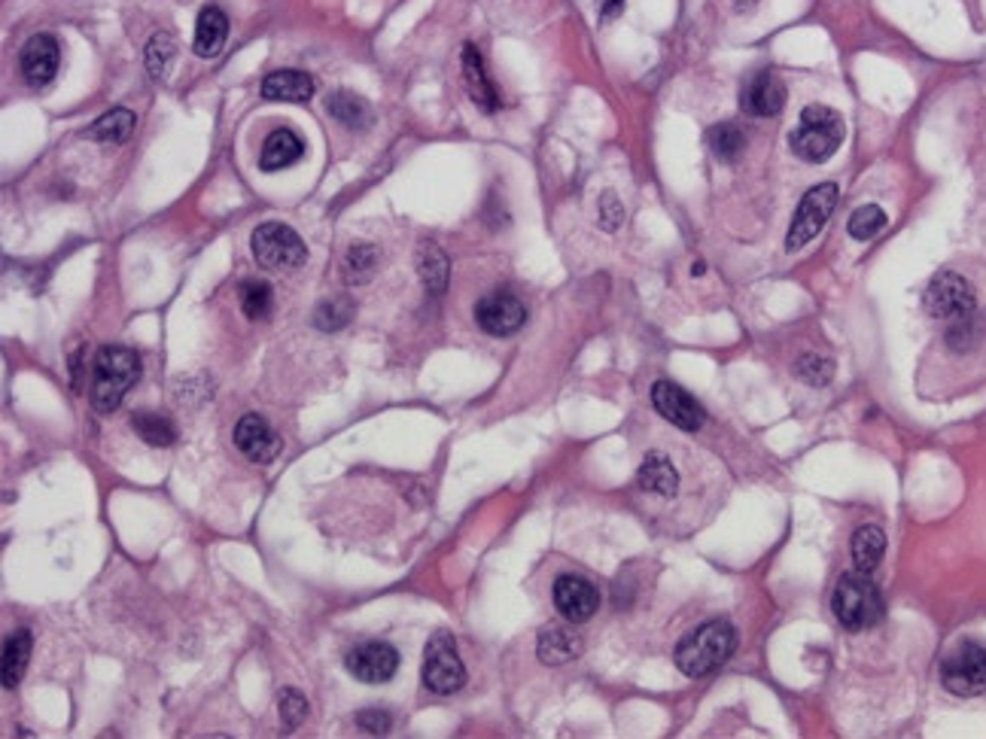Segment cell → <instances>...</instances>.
I'll return each mask as SVG.
<instances>
[{"label":"cell","instance_id":"1f68e13d","mask_svg":"<svg viewBox=\"0 0 986 739\" xmlns=\"http://www.w3.org/2000/svg\"><path fill=\"white\" fill-rule=\"evenodd\" d=\"M241 311L247 313L251 320H266L271 313V305H275V296H271V286L266 281H247L241 283Z\"/></svg>","mask_w":986,"mask_h":739},{"label":"cell","instance_id":"5b68a950","mask_svg":"<svg viewBox=\"0 0 986 739\" xmlns=\"http://www.w3.org/2000/svg\"><path fill=\"white\" fill-rule=\"evenodd\" d=\"M251 250L256 262L268 271H293L308 262V247L283 222H263L251 237Z\"/></svg>","mask_w":986,"mask_h":739},{"label":"cell","instance_id":"83f0119b","mask_svg":"<svg viewBox=\"0 0 986 739\" xmlns=\"http://www.w3.org/2000/svg\"><path fill=\"white\" fill-rule=\"evenodd\" d=\"M375 271H378V247L375 244H354L351 250L344 253L341 281L348 286H363L375 278Z\"/></svg>","mask_w":986,"mask_h":739},{"label":"cell","instance_id":"8992f818","mask_svg":"<svg viewBox=\"0 0 986 739\" xmlns=\"http://www.w3.org/2000/svg\"><path fill=\"white\" fill-rule=\"evenodd\" d=\"M421 679L427 685V691L439 697L457 694L466 685V666H463L460 654H457L451 633H436L429 639L427 651H424Z\"/></svg>","mask_w":986,"mask_h":739},{"label":"cell","instance_id":"6da1fadb","mask_svg":"<svg viewBox=\"0 0 986 739\" xmlns=\"http://www.w3.org/2000/svg\"><path fill=\"white\" fill-rule=\"evenodd\" d=\"M737 649V630L728 621H707L679 639L673 661L679 673L689 679H701L716 673L731 661Z\"/></svg>","mask_w":986,"mask_h":739},{"label":"cell","instance_id":"484cf974","mask_svg":"<svg viewBox=\"0 0 986 739\" xmlns=\"http://www.w3.org/2000/svg\"><path fill=\"white\" fill-rule=\"evenodd\" d=\"M326 110H329V116L336 119L339 125L351 128V132H363V128H368V122H372V107L360 95H351V91H336L326 101Z\"/></svg>","mask_w":986,"mask_h":739},{"label":"cell","instance_id":"44dd1931","mask_svg":"<svg viewBox=\"0 0 986 739\" xmlns=\"http://www.w3.org/2000/svg\"><path fill=\"white\" fill-rule=\"evenodd\" d=\"M636 481H640V488L655 493V496H664V500L677 496L679 490L677 466L664 457V454H648L643 459V466H640V472H636Z\"/></svg>","mask_w":986,"mask_h":739},{"label":"cell","instance_id":"d6986e66","mask_svg":"<svg viewBox=\"0 0 986 739\" xmlns=\"http://www.w3.org/2000/svg\"><path fill=\"white\" fill-rule=\"evenodd\" d=\"M314 95V79L305 71H275L263 79V98L283 104H305Z\"/></svg>","mask_w":986,"mask_h":739},{"label":"cell","instance_id":"52a82bcc","mask_svg":"<svg viewBox=\"0 0 986 739\" xmlns=\"http://www.w3.org/2000/svg\"><path fill=\"white\" fill-rule=\"evenodd\" d=\"M835 208H838V186H835V183L813 186V189L801 198L795 217H792L789 237H786V250L795 253L801 250L804 244H810L813 237L823 232L825 222L831 220Z\"/></svg>","mask_w":986,"mask_h":739},{"label":"cell","instance_id":"7a4b0ae2","mask_svg":"<svg viewBox=\"0 0 986 739\" xmlns=\"http://www.w3.org/2000/svg\"><path fill=\"white\" fill-rule=\"evenodd\" d=\"M141 381V356L132 347L107 344L95 354L92 366V405L101 415H113L125 393Z\"/></svg>","mask_w":986,"mask_h":739},{"label":"cell","instance_id":"4dcf8cb0","mask_svg":"<svg viewBox=\"0 0 986 739\" xmlns=\"http://www.w3.org/2000/svg\"><path fill=\"white\" fill-rule=\"evenodd\" d=\"M174 56H178V44H174V37H171V34H165V30L153 34L147 44V56H144V59H147L149 76H153V79H162V76L168 74V67H171Z\"/></svg>","mask_w":986,"mask_h":739},{"label":"cell","instance_id":"cb8c5ba5","mask_svg":"<svg viewBox=\"0 0 986 739\" xmlns=\"http://www.w3.org/2000/svg\"><path fill=\"white\" fill-rule=\"evenodd\" d=\"M850 554H853V566L855 572H865L871 576L880 561H884L886 554V535L880 527H874V524H865V527H859L853 535V545H850Z\"/></svg>","mask_w":986,"mask_h":739},{"label":"cell","instance_id":"74e56055","mask_svg":"<svg viewBox=\"0 0 986 739\" xmlns=\"http://www.w3.org/2000/svg\"><path fill=\"white\" fill-rule=\"evenodd\" d=\"M621 222H624V205L619 201L616 193L600 195V229L604 232H619Z\"/></svg>","mask_w":986,"mask_h":739},{"label":"cell","instance_id":"8fae6325","mask_svg":"<svg viewBox=\"0 0 986 739\" xmlns=\"http://www.w3.org/2000/svg\"><path fill=\"white\" fill-rule=\"evenodd\" d=\"M652 405H655V411L667 423H673L677 429H685V432H697V429L704 427V420H707L704 405L694 399L692 393H685L682 386L673 384V381H658V384L652 386Z\"/></svg>","mask_w":986,"mask_h":739},{"label":"cell","instance_id":"d6a6232c","mask_svg":"<svg viewBox=\"0 0 986 739\" xmlns=\"http://www.w3.org/2000/svg\"><path fill=\"white\" fill-rule=\"evenodd\" d=\"M981 335H984V320H981L977 311H974L969 313V317H959V320L950 323V329H947V344H950L953 350H969V347H974V344L981 341Z\"/></svg>","mask_w":986,"mask_h":739},{"label":"cell","instance_id":"603a6c76","mask_svg":"<svg viewBox=\"0 0 986 739\" xmlns=\"http://www.w3.org/2000/svg\"><path fill=\"white\" fill-rule=\"evenodd\" d=\"M417 274H421V283L427 286V293L433 296H442L448 290V278H451V262L439 244L433 241H424L417 247Z\"/></svg>","mask_w":986,"mask_h":739},{"label":"cell","instance_id":"3957f363","mask_svg":"<svg viewBox=\"0 0 986 739\" xmlns=\"http://www.w3.org/2000/svg\"><path fill=\"white\" fill-rule=\"evenodd\" d=\"M843 134H847V128H843V119H840L838 110L825 104H810L804 107L795 132L789 134V147L801 162L823 164L838 152L840 144H843Z\"/></svg>","mask_w":986,"mask_h":739},{"label":"cell","instance_id":"f35d334b","mask_svg":"<svg viewBox=\"0 0 986 739\" xmlns=\"http://www.w3.org/2000/svg\"><path fill=\"white\" fill-rule=\"evenodd\" d=\"M356 727L366 730V734H387L393 727V718L381 710H366L356 715Z\"/></svg>","mask_w":986,"mask_h":739},{"label":"cell","instance_id":"9c48e42d","mask_svg":"<svg viewBox=\"0 0 986 739\" xmlns=\"http://www.w3.org/2000/svg\"><path fill=\"white\" fill-rule=\"evenodd\" d=\"M941 681L950 694L981 697L986 694V649L977 642H962L950 651L941 664Z\"/></svg>","mask_w":986,"mask_h":739},{"label":"cell","instance_id":"f1b7e54d","mask_svg":"<svg viewBox=\"0 0 986 739\" xmlns=\"http://www.w3.org/2000/svg\"><path fill=\"white\" fill-rule=\"evenodd\" d=\"M132 429L137 432V439L149 444V447H171V444L178 442L174 423L168 417L153 415V411H134Z\"/></svg>","mask_w":986,"mask_h":739},{"label":"cell","instance_id":"e575fe53","mask_svg":"<svg viewBox=\"0 0 986 739\" xmlns=\"http://www.w3.org/2000/svg\"><path fill=\"white\" fill-rule=\"evenodd\" d=\"M795 374L804 381V384L825 386L831 378H835V362L819 354H807L795 362Z\"/></svg>","mask_w":986,"mask_h":739},{"label":"cell","instance_id":"9a60e30c","mask_svg":"<svg viewBox=\"0 0 986 739\" xmlns=\"http://www.w3.org/2000/svg\"><path fill=\"white\" fill-rule=\"evenodd\" d=\"M782 104H786V86L774 71H762V74L750 76L740 89V107L752 119L777 116Z\"/></svg>","mask_w":986,"mask_h":739},{"label":"cell","instance_id":"7c38bea8","mask_svg":"<svg viewBox=\"0 0 986 739\" xmlns=\"http://www.w3.org/2000/svg\"><path fill=\"white\" fill-rule=\"evenodd\" d=\"M348 669L363 685H384V681L397 676L399 651L390 642L372 639V642H363L348 654Z\"/></svg>","mask_w":986,"mask_h":739},{"label":"cell","instance_id":"ac0fdd59","mask_svg":"<svg viewBox=\"0 0 986 739\" xmlns=\"http://www.w3.org/2000/svg\"><path fill=\"white\" fill-rule=\"evenodd\" d=\"M302 156H305V140L295 132H290V128H278V132L268 134L266 144H263L259 168L268 171V174H275V171H283V168L299 162Z\"/></svg>","mask_w":986,"mask_h":739},{"label":"cell","instance_id":"ab89813d","mask_svg":"<svg viewBox=\"0 0 986 739\" xmlns=\"http://www.w3.org/2000/svg\"><path fill=\"white\" fill-rule=\"evenodd\" d=\"M600 3V19H612V15L621 13L624 0H597Z\"/></svg>","mask_w":986,"mask_h":739},{"label":"cell","instance_id":"5bb4252c","mask_svg":"<svg viewBox=\"0 0 986 739\" xmlns=\"http://www.w3.org/2000/svg\"><path fill=\"white\" fill-rule=\"evenodd\" d=\"M59 61H61L59 40H56L52 34H37V37H31L28 44L22 46L19 67H22L25 83L40 89V86L56 79V74H59Z\"/></svg>","mask_w":986,"mask_h":739},{"label":"cell","instance_id":"2e32d148","mask_svg":"<svg viewBox=\"0 0 986 739\" xmlns=\"http://www.w3.org/2000/svg\"><path fill=\"white\" fill-rule=\"evenodd\" d=\"M235 447L251 463H271L280 454V439L266 417L244 415L235 427Z\"/></svg>","mask_w":986,"mask_h":739},{"label":"cell","instance_id":"d4e9b609","mask_svg":"<svg viewBox=\"0 0 986 739\" xmlns=\"http://www.w3.org/2000/svg\"><path fill=\"white\" fill-rule=\"evenodd\" d=\"M31 645H34V636L31 630H15V633L7 636V642H3V666H0V673H3V688L10 691L15 688L22 676H25V669H28V661H31Z\"/></svg>","mask_w":986,"mask_h":739},{"label":"cell","instance_id":"f546056e","mask_svg":"<svg viewBox=\"0 0 986 739\" xmlns=\"http://www.w3.org/2000/svg\"><path fill=\"white\" fill-rule=\"evenodd\" d=\"M707 144L719 162H737L746 149V134L734 122H719L707 132Z\"/></svg>","mask_w":986,"mask_h":739},{"label":"cell","instance_id":"277c9868","mask_svg":"<svg viewBox=\"0 0 986 739\" xmlns=\"http://www.w3.org/2000/svg\"><path fill=\"white\" fill-rule=\"evenodd\" d=\"M835 618L843 630L862 633L884 621V596L865 572H850L838 581L831 596Z\"/></svg>","mask_w":986,"mask_h":739},{"label":"cell","instance_id":"ffe728a7","mask_svg":"<svg viewBox=\"0 0 986 739\" xmlns=\"http://www.w3.org/2000/svg\"><path fill=\"white\" fill-rule=\"evenodd\" d=\"M226 37H229V19L222 13L220 7H205L198 13V22H195V56L198 59H217L226 46Z\"/></svg>","mask_w":986,"mask_h":739},{"label":"cell","instance_id":"60d3db41","mask_svg":"<svg viewBox=\"0 0 986 739\" xmlns=\"http://www.w3.org/2000/svg\"><path fill=\"white\" fill-rule=\"evenodd\" d=\"M755 3H758V0H737V10H740V13H746V10L755 7Z\"/></svg>","mask_w":986,"mask_h":739},{"label":"cell","instance_id":"ba28073f","mask_svg":"<svg viewBox=\"0 0 986 739\" xmlns=\"http://www.w3.org/2000/svg\"><path fill=\"white\" fill-rule=\"evenodd\" d=\"M923 305H926V311L935 320H947V323L977 311V298H974L972 283L965 281L962 274H957V271H938L928 281Z\"/></svg>","mask_w":986,"mask_h":739},{"label":"cell","instance_id":"4fadbf2b","mask_svg":"<svg viewBox=\"0 0 986 739\" xmlns=\"http://www.w3.org/2000/svg\"><path fill=\"white\" fill-rule=\"evenodd\" d=\"M551 596H555V608L560 612V618H567L570 624L591 621L600 608V593L588 578L582 576H560L555 581Z\"/></svg>","mask_w":986,"mask_h":739},{"label":"cell","instance_id":"e0dca14e","mask_svg":"<svg viewBox=\"0 0 986 739\" xmlns=\"http://www.w3.org/2000/svg\"><path fill=\"white\" fill-rule=\"evenodd\" d=\"M463 83H466V91H470L472 104L485 113H494L500 107V95L494 89L490 76H487L485 59L478 52V46L466 44L463 46Z\"/></svg>","mask_w":986,"mask_h":739},{"label":"cell","instance_id":"4316f807","mask_svg":"<svg viewBox=\"0 0 986 739\" xmlns=\"http://www.w3.org/2000/svg\"><path fill=\"white\" fill-rule=\"evenodd\" d=\"M134 125H137V116H134L132 110L117 107V110L104 113V116L92 125L89 132H86V137H89V140H98V144L117 147V144H125V140L132 137Z\"/></svg>","mask_w":986,"mask_h":739},{"label":"cell","instance_id":"30bf717a","mask_svg":"<svg viewBox=\"0 0 986 739\" xmlns=\"http://www.w3.org/2000/svg\"><path fill=\"white\" fill-rule=\"evenodd\" d=\"M475 323L482 332L494 338H509L521 325L527 323V308L524 301L509 293V290H494L475 301Z\"/></svg>","mask_w":986,"mask_h":739},{"label":"cell","instance_id":"8d00e7d4","mask_svg":"<svg viewBox=\"0 0 986 739\" xmlns=\"http://www.w3.org/2000/svg\"><path fill=\"white\" fill-rule=\"evenodd\" d=\"M278 712L283 727H287V730H295V727L308 718V700L299 694V691H293V688H287V691H280L278 697Z\"/></svg>","mask_w":986,"mask_h":739},{"label":"cell","instance_id":"836d02e7","mask_svg":"<svg viewBox=\"0 0 986 739\" xmlns=\"http://www.w3.org/2000/svg\"><path fill=\"white\" fill-rule=\"evenodd\" d=\"M886 229V213L884 208H877V205H865V208H859L850 217V237L855 241H871V237H877L880 232Z\"/></svg>","mask_w":986,"mask_h":739},{"label":"cell","instance_id":"7402d4cb","mask_svg":"<svg viewBox=\"0 0 986 739\" xmlns=\"http://www.w3.org/2000/svg\"><path fill=\"white\" fill-rule=\"evenodd\" d=\"M539 661L548 666H560L575 661L582 654V639L567 630V627H545L539 633V645H536Z\"/></svg>","mask_w":986,"mask_h":739},{"label":"cell","instance_id":"d590c367","mask_svg":"<svg viewBox=\"0 0 986 739\" xmlns=\"http://www.w3.org/2000/svg\"><path fill=\"white\" fill-rule=\"evenodd\" d=\"M351 313L354 311H351V301H348V298H329V301H324V305L314 311V325L324 329V332H336L341 325H348Z\"/></svg>","mask_w":986,"mask_h":739}]
</instances>
